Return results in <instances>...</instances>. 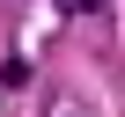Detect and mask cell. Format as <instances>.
Masks as SVG:
<instances>
[{"label":"cell","mask_w":125,"mask_h":117,"mask_svg":"<svg viewBox=\"0 0 125 117\" xmlns=\"http://www.w3.org/2000/svg\"><path fill=\"white\" fill-rule=\"evenodd\" d=\"M30 81V58H0V88H22Z\"/></svg>","instance_id":"1"}]
</instances>
